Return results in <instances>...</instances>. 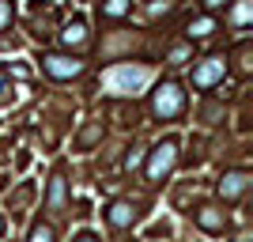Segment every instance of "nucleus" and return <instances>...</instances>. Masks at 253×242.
I'll use <instances>...</instances> for the list:
<instances>
[{
  "label": "nucleus",
  "instance_id": "obj_1",
  "mask_svg": "<svg viewBox=\"0 0 253 242\" xmlns=\"http://www.w3.org/2000/svg\"><path fill=\"white\" fill-rule=\"evenodd\" d=\"M151 110H155V117H163V121H170V117H181V110H185V91H181L174 80L159 84V87H155V95H151Z\"/></svg>",
  "mask_w": 253,
  "mask_h": 242
},
{
  "label": "nucleus",
  "instance_id": "obj_2",
  "mask_svg": "<svg viewBox=\"0 0 253 242\" xmlns=\"http://www.w3.org/2000/svg\"><path fill=\"white\" fill-rule=\"evenodd\" d=\"M42 68L53 76V80H76L84 72V61L72 57V53H45L42 57Z\"/></svg>",
  "mask_w": 253,
  "mask_h": 242
},
{
  "label": "nucleus",
  "instance_id": "obj_3",
  "mask_svg": "<svg viewBox=\"0 0 253 242\" xmlns=\"http://www.w3.org/2000/svg\"><path fill=\"white\" fill-rule=\"evenodd\" d=\"M174 163H178V144L174 140H163V144L151 151V163H148V182H159L167 178L170 170H174Z\"/></svg>",
  "mask_w": 253,
  "mask_h": 242
},
{
  "label": "nucleus",
  "instance_id": "obj_4",
  "mask_svg": "<svg viewBox=\"0 0 253 242\" xmlns=\"http://www.w3.org/2000/svg\"><path fill=\"white\" fill-rule=\"evenodd\" d=\"M223 72H227V61H223V57H204V61L193 68V87L208 91V87H215L223 80Z\"/></svg>",
  "mask_w": 253,
  "mask_h": 242
},
{
  "label": "nucleus",
  "instance_id": "obj_5",
  "mask_svg": "<svg viewBox=\"0 0 253 242\" xmlns=\"http://www.w3.org/2000/svg\"><path fill=\"white\" fill-rule=\"evenodd\" d=\"M246 190H250V174L246 170H227L219 178V197L223 200H238Z\"/></svg>",
  "mask_w": 253,
  "mask_h": 242
},
{
  "label": "nucleus",
  "instance_id": "obj_6",
  "mask_svg": "<svg viewBox=\"0 0 253 242\" xmlns=\"http://www.w3.org/2000/svg\"><path fill=\"white\" fill-rule=\"evenodd\" d=\"M106 220H110V227H132V220H136V204L132 200H114L110 204V212H106Z\"/></svg>",
  "mask_w": 253,
  "mask_h": 242
},
{
  "label": "nucleus",
  "instance_id": "obj_7",
  "mask_svg": "<svg viewBox=\"0 0 253 242\" xmlns=\"http://www.w3.org/2000/svg\"><path fill=\"white\" fill-rule=\"evenodd\" d=\"M64 204H68V182H64V174L57 170L49 182V212H64Z\"/></svg>",
  "mask_w": 253,
  "mask_h": 242
},
{
  "label": "nucleus",
  "instance_id": "obj_8",
  "mask_svg": "<svg viewBox=\"0 0 253 242\" xmlns=\"http://www.w3.org/2000/svg\"><path fill=\"white\" fill-rule=\"evenodd\" d=\"M197 227H201V231H223V227H227V216H223L219 208L204 204V208L197 212Z\"/></svg>",
  "mask_w": 253,
  "mask_h": 242
},
{
  "label": "nucleus",
  "instance_id": "obj_9",
  "mask_svg": "<svg viewBox=\"0 0 253 242\" xmlns=\"http://www.w3.org/2000/svg\"><path fill=\"white\" fill-rule=\"evenodd\" d=\"M61 42L68 46V49H72V46H84V42H87V23H84V19H72V23L61 31Z\"/></svg>",
  "mask_w": 253,
  "mask_h": 242
},
{
  "label": "nucleus",
  "instance_id": "obj_10",
  "mask_svg": "<svg viewBox=\"0 0 253 242\" xmlns=\"http://www.w3.org/2000/svg\"><path fill=\"white\" fill-rule=\"evenodd\" d=\"M110 84L114 87H136V84H144V68H121V72L110 76Z\"/></svg>",
  "mask_w": 253,
  "mask_h": 242
},
{
  "label": "nucleus",
  "instance_id": "obj_11",
  "mask_svg": "<svg viewBox=\"0 0 253 242\" xmlns=\"http://www.w3.org/2000/svg\"><path fill=\"white\" fill-rule=\"evenodd\" d=\"M211 31H215V19H211V15H201V19H193V23H189V42H193V38H208Z\"/></svg>",
  "mask_w": 253,
  "mask_h": 242
},
{
  "label": "nucleus",
  "instance_id": "obj_12",
  "mask_svg": "<svg viewBox=\"0 0 253 242\" xmlns=\"http://www.w3.org/2000/svg\"><path fill=\"white\" fill-rule=\"evenodd\" d=\"M128 11H132V0H102V15H110V19H121Z\"/></svg>",
  "mask_w": 253,
  "mask_h": 242
},
{
  "label": "nucleus",
  "instance_id": "obj_13",
  "mask_svg": "<svg viewBox=\"0 0 253 242\" xmlns=\"http://www.w3.org/2000/svg\"><path fill=\"white\" fill-rule=\"evenodd\" d=\"M98 137H102V121H91V125H87L84 133H80V140H76V144H80V147H91Z\"/></svg>",
  "mask_w": 253,
  "mask_h": 242
},
{
  "label": "nucleus",
  "instance_id": "obj_14",
  "mask_svg": "<svg viewBox=\"0 0 253 242\" xmlns=\"http://www.w3.org/2000/svg\"><path fill=\"white\" fill-rule=\"evenodd\" d=\"M31 242H53V227L49 223H34L31 227Z\"/></svg>",
  "mask_w": 253,
  "mask_h": 242
},
{
  "label": "nucleus",
  "instance_id": "obj_15",
  "mask_svg": "<svg viewBox=\"0 0 253 242\" xmlns=\"http://www.w3.org/2000/svg\"><path fill=\"white\" fill-rule=\"evenodd\" d=\"M189 53H193V46H174V49H170V64L189 61Z\"/></svg>",
  "mask_w": 253,
  "mask_h": 242
},
{
  "label": "nucleus",
  "instance_id": "obj_16",
  "mask_svg": "<svg viewBox=\"0 0 253 242\" xmlns=\"http://www.w3.org/2000/svg\"><path fill=\"white\" fill-rule=\"evenodd\" d=\"M11 23V0H0V31Z\"/></svg>",
  "mask_w": 253,
  "mask_h": 242
},
{
  "label": "nucleus",
  "instance_id": "obj_17",
  "mask_svg": "<svg viewBox=\"0 0 253 242\" xmlns=\"http://www.w3.org/2000/svg\"><path fill=\"white\" fill-rule=\"evenodd\" d=\"M234 19H238V27H246V23H250V4H246V0H238V11H234Z\"/></svg>",
  "mask_w": 253,
  "mask_h": 242
},
{
  "label": "nucleus",
  "instance_id": "obj_18",
  "mask_svg": "<svg viewBox=\"0 0 253 242\" xmlns=\"http://www.w3.org/2000/svg\"><path fill=\"white\" fill-rule=\"evenodd\" d=\"M140 159H144V155H140V147H132V151L125 155V167H128V170H132V167H140Z\"/></svg>",
  "mask_w": 253,
  "mask_h": 242
},
{
  "label": "nucleus",
  "instance_id": "obj_19",
  "mask_svg": "<svg viewBox=\"0 0 253 242\" xmlns=\"http://www.w3.org/2000/svg\"><path fill=\"white\" fill-rule=\"evenodd\" d=\"M204 4H208V8L215 11V8H227V4H234V0H204Z\"/></svg>",
  "mask_w": 253,
  "mask_h": 242
},
{
  "label": "nucleus",
  "instance_id": "obj_20",
  "mask_svg": "<svg viewBox=\"0 0 253 242\" xmlns=\"http://www.w3.org/2000/svg\"><path fill=\"white\" fill-rule=\"evenodd\" d=\"M72 242H98V239H95V235H91V231H80V235H76Z\"/></svg>",
  "mask_w": 253,
  "mask_h": 242
},
{
  "label": "nucleus",
  "instance_id": "obj_21",
  "mask_svg": "<svg viewBox=\"0 0 253 242\" xmlns=\"http://www.w3.org/2000/svg\"><path fill=\"white\" fill-rule=\"evenodd\" d=\"M4 91H8V76L0 72V98H4Z\"/></svg>",
  "mask_w": 253,
  "mask_h": 242
},
{
  "label": "nucleus",
  "instance_id": "obj_22",
  "mask_svg": "<svg viewBox=\"0 0 253 242\" xmlns=\"http://www.w3.org/2000/svg\"><path fill=\"white\" fill-rule=\"evenodd\" d=\"M0 235H4V216H0Z\"/></svg>",
  "mask_w": 253,
  "mask_h": 242
}]
</instances>
